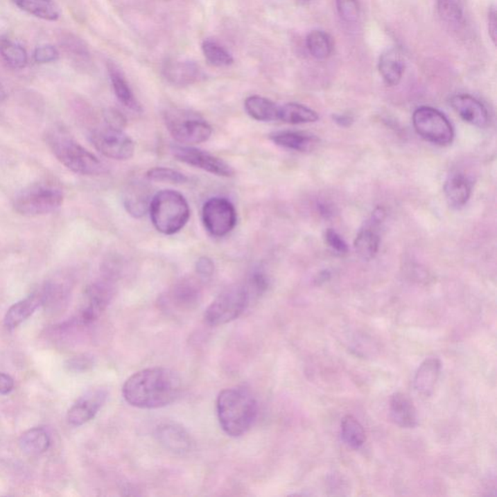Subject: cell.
<instances>
[{"label":"cell","instance_id":"5b68a950","mask_svg":"<svg viewBox=\"0 0 497 497\" xmlns=\"http://www.w3.org/2000/svg\"><path fill=\"white\" fill-rule=\"evenodd\" d=\"M64 200V193L58 186L36 183L21 191L14 200L13 206L20 215L37 217L59 209Z\"/></svg>","mask_w":497,"mask_h":497},{"label":"cell","instance_id":"5bb4252c","mask_svg":"<svg viewBox=\"0 0 497 497\" xmlns=\"http://www.w3.org/2000/svg\"><path fill=\"white\" fill-rule=\"evenodd\" d=\"M108 397L107 390L96 387L87 392L73 404L67 414L69 423L73 426H83L93 419Z\"/></svg>","mask_w":497,"mask_h":497},{"label":"cell","instance_id":"603a6c76","mask_svg":"<svg viewBox=\"0 0 497 497\" xmlns=\"http://www.w3.org/2000/svg\"><path fill=\"white\" fill-rule=\"evenodd\" d=\"M149 188L145 184L132 183L123 193V205L133 218H142L149 212L151 203Z\"/></svg>","mask_w":497,"mask_h":497},{"label":"cell","instance_id":"4fadbf2b","mask_svg":"<svg viewBox=\"0 0 497 497\" xmlns=\"http://www.w3.org/2000/svg\"><path fill=\"white\" fill-rule=\"evenodd\" d=\"M385 218L384 208H376L369 220L366 222L365 227L356 235L354 247L356 254L363 261H369L378 254L381 243L379 229Z\"/></svg>","mask_w":497,"mask_h":497},{"label":"cell","instance_id":"8fae6325","mask_svg":"<svg viewBox=\"0 0 497 497\" xmlns=\"http://www.w3.org/2000/svg\"><path fill=\"white\" fill-rule=\"evenodd\" d=\"M172 156L177 161L184 162L188 166L202 169L206 172L220 177H232L234 171L227 162L220 157L213 156L210 152L202 151L191 146H172Z\"/></svg>","mask_w":497,"mask_h":497},{"label":"cell","instance_id":"ee69618b","mask_svg":"<svg viewBox=\"0 0 497 497\" xmlns=\"http://www.w3.org/2000/svg\"><path fill=\"white\" fill-rule=\"evenodd\" d=\"M14 380L11 376L6 373H0V394L6 395L10 394L14 389Z\"/></svg>","mask_w":497,"mask_h":497},{"label":"cell","instance_id":"44dd1931","mask_svg":"<svg viewBox=\"0 0 497 497\" xmlns=\"http://www.w3.org/2000/svg\"><path fill=\"white\" fill-rule=\"evenodd\" d=\"M442 369V363L437 358H428L419 366L414 377V389L424 397L433 395L439 376Z\"/></svg>","mask_w":497,"mask_h":497},{"label":"cell","instance_id":"8d00e7d4","mask_svg":"<svg viewBox=\"0 0 497 497\" xmlns=\"http://www.w3.org/2000/svg\"><path fill=\"white\" fill-rule=\"evenodd\" d=\"M336 8L339 16L346 23H356L360 18L358 0H336Z\"/></svg>","mask_w":497,"mask_h":497},{"label":"cell","instance_id":"74e56055","mask_svg":"<svg viewBox=\"0 0 497 497\" xmlns=\"http://www.w3.org/2000/svg\"><path fill=\"white\" fill-rule=\"evenodd\" d=\"M269 286V281L266 274L263 270H256L252 274L250 277L249 284L247 287L250 293H254L256 297L263 295L268 290Z\"/></svg>","mask_w":497,"mask_h":497},{"label":"cell","instance_id":"ffe728a7","mask_svg":"<svg viewBox=\"0 0 497 497\" xmlns=\"http://www.w3.org/2000/svg\"><path fill=\"white\" fill-rule=\"evenodd\" d=\"M269 138L277 146L295 152H311L319 144V138L316 135L295 130L273 132Z\"/></svg>","mask_w":497,"mask_h":497},{"label":"cell","instance_id":"b9f144b4","mask_svg":"<svg viewBox=\"0 0 497 497\" xmlns=\"http://www.w3.org/2000/svg\"><path fill=\"white\" fill-rule=\"evenodd\" d=\"M104 120H105V125L109 127L119 128V130H123L127 125V119L123 115L120 111L116 110V109H109L104 113Z\"/></svg>","mask_w":497,"mask_h":497},{"label":"cell","instance_id":"484cf974","mask_svg":"<svg viewBox=\"0 0 497 497\" xmlns=\"http://www.w3.org/2000/svg\"><path fill=\"white\" fill-rule=\"evenodd\" d=\"M245 110L250 117L259 122H273L278 121L279 108L277 104L270 99L259 96H249L245 101Z\"/></svg>","mask_w":497,"mask_h":497},{"label":"cell","instance_id":"9a60e30c","mask_svg":"<svg viewBox=\"0 0 497 497\" xmlns=\"http://www.w3.org/2000/svg\"><path fill=\"white\" fill-rule=\"evenodd\" d=\"M201 280V279H200ZM200 280L186 277L177 282L167 293L166 304L177 311H190L200 304L202 295Z\"/></svg>","mask_w":497,"mask_h":497},{"label":"cell","instance_id":"4316f807","mask_svg":"<svg viewBox=\"0 0 497 497\" xmlns=\"http://www.w3.org/2000/svg\"><path fill=\"white\" fill-rule=\"evenodd\" d=\"M26 13L42 20L55 21L60 18V11L54 0H11Z\"/></svg>","mask_w":497,"mask_h":497},{"label":"cell","instance_id":"bcb514c9","mask_svg":"<svg viewBox=\"0 0 497 497\" xmlns=\"http://www.w3.org/2000/svg\"><path fill=\"white\" fill-rule=\"evenodd\" d=\"M335 121L337 123H340L341 125H349L351 122V118L348 116H336Z\"/></svg>","mask_w":497,"mask_h":497},{"label":"cell","instance_id":"cb8c5ba5","mask_svg":"<svg viewBox=\"0 0 497 497\" xmlns=\"http://www.w3.org/2000/svg\"><path fill=\"white\" fill-rule=\"evenodd\" d=\"M378 69L385 85L394 87L400 83L403 77L405 62L401 53L392 48L380 55Z\"/></svg>","mask_w":497,"mask_h":497},{"label":"cell","instance_id":"3957f363","mask_svg":"<svg viewBox=\"0 0 497 497\" xmlns=\"http://www.w3.org/2000/svg\"><path fill=\"white\" fill-rule=\"evenodd\" d=\"M46 141L59 162L74 173L87 176L105 173L103 162L64 130L60 128L50 130L46 135Z\"/></svg>","mask_w":497,"mask_h":497},{"label":"cell","instance_id":"6da1fadb","mask_svg":"<svg viewBox=\"0 0 497 497\" xmlns=\"http://www.w3.org/2000/svg\"><path fill=\"white\" fill-rule=\"evenodd\" d=\"M181 390V378L175 371L152 367L130 376L123 385V395L133 407L157 409L175 401Z\"/></svg>","mask_w":497,"mask_h":497},{"label":"cell","instance_id":"d6a6232c","mask_svg":"<svg viewBox=\"0 0 497 497\" xmlns=\"http://www.w3.org/2000/svg\"><path fill=\"white\" fill-rule=\"evenodd\" d=\"M341 436L344 442L351 448L358 450L365 443V429L360 421L351 416L347 415L341 421Z\"/></svg>","mask_w":497,"mask_h":497},{"label":"cell","instance_id":"d590c367","mask_svg":"<svg viewBox=\"0 0 497 497\" xmlns=\"http://www.w3.org/2000/svg\"><path fill=\"white\" fill-rule=\"evenodd\" d=\"M148 180L159 182V183L185 184L189 181L188 177L182 172L168 167H154L146 173Z\"/></svg>","mask_w":497,"mask_h":497},{"label":"cell","instance_id":"836d02e7","mask_svg":"<svg viewBox=\"0 0 497 497\" xmlns=\"http://www.w3.org/2000/svg\"><path fill=\"white\" fill-rule=\"evenodd\" d=\"M439 16L453 28H460L464 24V10L462 0H437Z\"/></svg>","mask_w":497,"mask_h":497},{"label":"cell","instance_id":"4dcf8cb0","mask_svg":"<svg viewBox=\"0 0 497 497\" xmlns=\"http://www.w3.org/2000/svg\"><path fill=\"white\" fill-rule=\"evenodd\" d=\"M0 55L11 69H23L28 64V53L25 48L8 37H0Z\"/></svg>","mask_w":497,"mask_h":497},{"label":"cell","instance_id":"d4e9b609","mask_svg":"<svg viewBox=\"0 0 497 497\" xmlns=\"http://www.w3.org/2000/svg\"><path fill=\"white\" fill-rule=\"evenodd\" d=\"M164 74L167 81L174 86L186 87L200 78L201 71L195 62H174L166 64Z\"/></svg>","mask_w":497,"mask_h":497},{"label":"cell","instance_id":"ac0fdd59","mask_svg":"<svg viewBox=\"0 0 497 497\" xmlns=\"http://www.w3.org/2000/svg\"><path fill=\"white\" fill-rule=\"evenodd\" d=\"M47 300L48 292L45 286L38 292L33 293V295H28L25 299H21V302H17L7 311L6 317H4V324H6L7 329L12 331V329L20 326L36 311L37 308L44 304Z\"/></svg>","mask_w":497,"mask_h":497},{"label":"cell","instance_id":"7c38bea8","mask_svg":"<svg viewBox=\"0 0 497 497\" xmlns=\"http://www.w3.org/2000/svg\"><path fill=\"white\" fill-rule=\"evenodd\" d=\"M113 284L108 277L96 281L87 288L78 322L89 324L101 316L113 297Z\"/></svg>","mask_w":497,"mask_h":497},{"label":"cell","instance_id":"7a4b0ae2","mask_svg":"<svg viewBox=\"0 0 497 497\" xmlns=\"http://www.w3.org/2000/svg\"><path fill=\"white\" fill-rule=\"evenodd\" d=\"M217 415L220 428L232 437L248 433L258 416V402L245 387H230L220 392Z\"/></svg>","mask_w":497,"mask_h":497},{"label":"cell","instance_id":"d6986e66","mask_svg":"<svg viewBox=\"0 0 497 497\" xmlns=\"http://www.w3.org/2000/svg\"><path fill=\"white\" fill-rule=\"evenodd\" d=\"M390 418L401 428H415L418 426V414L413 400L403 392H395L390 399Z\"/></svg>","mask_w":497,"mask_h":497},{"label":"cell","instance_id":"7dc6e473","mask_svg":"<svg viewBox=\"0 0 497 497\" xmlns=\"http://www.w3.org/2000/svg\"><path fill=\"white\" fill-rule=\"evenodd\" d=\"M7 98V94L6 89L3 88L1 84H0V101H6Z\"/></svg>","mask_w":497,"mask_h":497},{"label":"cell","instance_id":"1f68e13d","mask_svg":"<svg viewBox=\"0 0 497 497\" xmlns=\"http://www.w3.org/2000/svg\"><path fill=\"white\" fill-rule=\"evenodd\" d=\"M308 51L317 60L329 59L333 51V41L329 33L322 30H313L307 36Z\"/></svg>","mask_w":497,"mask_h":497},{"label":"cell","instance_id":"e0dca14e","mask_svg":"<svg viewBox=\"0 0 497 497\" xmlns=\"http://www.w3.org/2000/svg\"><path fill=\"white\" fill-rule=\"evenodd\" d=\"M451 106L464 122L479 128L489 125V115L481 101L469 94H457L450 101Z\"/></svg>","mask_w":497,"mask_h":497},{"label":"cell","instance_id":"2e32d148","mask_svg":"<svg viewBox=\"0 0 497 497\" xmlns=\"http://www.w3.org/2000/svg\"><path fill=\"white\" fill-rule=\"evenodd\" d=\"M156 437L167 450L175 453L191 452L193 447V438L183 426L174 421H164L156 428Z\"/></svg>","mask_w":497,"mask_h":497},{"label":"cell","instance_id":"60d3db41","mask_svg":"<svg viewBox=\"0 0 497 497\" xmlns=\"http://www.w3.org/2000/svg\"><path fill=\"white\" fill-rule=\"evenodd\" d=\"M196 274L201 280H207L212 277L215 271V264L212 259L207 256H202L196 261L195 264Z\"/></svg>","mask_w":497,"mask_h":497},{"label":"cell","instance_id":"277c9868","mask_svg":"<svg viewBox=\"0 0 497 497\" xmlns=\"http://www.w3.org/2000/svg\"><path fill=\"white\" fill-rule=\"evenodd\" d=\"M149 212L157 232L166 235L180 232L191 217L190 206L185 196L173 190L161 191L152 196Z\"/></svg>","mask_w":497,"mask_h":497},{"label":"cell","instance_id":"83f0119b","mask_svg":"<svg viewBox=\"0 0 497 497\" xmlns=\"http://www.w3.org/2000/svg\"><path fill=\"white\" fill-rule=\"evenodd\" d=\"M109 75H110L111 83L115 93L116 96L123 105L125 107L132 109L133 111L141 110V106L138 103L134 94H133L130 85L127 80L125 79L122 72L120 71L114 64L108 67Z\"/></svg>","mask_w":497,"mask_h":497},{"label":"cell","instance_id":"30bf717a","mask_svg":"<svg viewBox=\"0 0 497 497\" xmlns=\"http://www.w3.org/2000/svg\"><path fill=\"white\" fill-rule=\"evenodd\" d=\"M205 229L215 237H224L234 230L237 223L234 205L225 198H212L202 207Z\"/></svg>","mask_w":497,"mask_h":497},{"label":"cell","instance_id":"c3c4849f","mask_svg":"<svg viewBox=\"0 0 497 497\" xmlns=\"http://www.w3.org/2000/svg\"><path fill=\"white\" fill-rule=\"evenodd\" d=\"M307 1H310V0H307Z\"/></svg>","mask_w":497,"mask_h":497},{"label":"cell","instance_id":"ab89813d","mask_svg":"<svg viewBox=\"0 0 497 497\" xmlns=\"http://www.w3.org/2000/svg\"><path fill=\"white\" fill-rule=\"evenodd\" d=\"M324 238H326V244L329 245L334 252H336L337 254H345L348 253V244L346 243L345 240L342 238L341 235L339 234L338 232H336L335 230L331 229H327L326 235H324Z\"/></svg>","mask_w":497,"mask_h":497},{"label":"cell","instance_id":"f6af8a7d","mask_svg":"<svg viewBox=\"0 0 497 497\" xmlns=\"http://www.w3.org/2000/svg\"><path fill=\"white\" fill-rule=\"evenodd\" d=\"M489 33L491 35L492 41L496 42V12L492 9L489 14Z\"/></svg>","mask_w":497,"mask_h":497},{"label":"cell","instance_id":"ba28073f","mask_svg":"<svg viewBox=\"0 0 497 497\" xmlns=\"http://www.w3.org/2000/svg\"><path fill=\"white\" fill-rule=\"evenodd\" d=\"M412 122L419 137L438 146H448L455 137L452 123L437 109L429 106L416 109Z\"/></svg>","mask_w":497,"mask_h":497},{"label":"cell","instance_id":"7bdbcfd3","mask_svg":"<svg viewBox=\"0 0 497 497\" xmlns=\"http://www.w3.org/2000/svg\"><path fill=\"white\" fill-rule=\"evenodd\" d=\"M94 365V358L91 356L82 355L79 356H75L71 358L67 363V367L71 371H85L88 370Z\"/></svg>","mask_w":497,"mask_h":497},{"label":"cell","instance_id":"f35d334b","mask_svg":"<svg viewBox=\"0 0 497 497\" xmlns=\"http://www.w3.org/2000/svg\"><path fill=\"white\" fill-rule=\"evenodd\" d=\"M60 57L59 51L53 45H42L36 48L33 60L37 64H50L58 60Z\"/></svg>","mask_w":497,"mask_h":497},{"label":"cell","instance_id":"f546056e","mask_svg":"<svg viewBox=\"0 0 497 497\" xmlns=\"http://www.w3.org/2000/svg\"><path fill=\"white\" fill-rule=\"evenodd\" d=\"M19 444L24 453L33 457L48 451L51 445V438L45 428H35L23 433Z\"/></svg>","mask_w":497,"mask_h":497},{"label":"cell","instance_id":"e575fe53","mask_svg":"<svg viewBox=\"0 0 497 497\" xmlns=\"http://www.w3.org/2000/svg\"><path fill=\"white\" fill-rule=\"evenodd\" d=\"M202 51L205 59L214 67H229L234 64V58L229 52L214 40H205L202 44Z\"/></svg>","mask_w":497,"mask_h":497},{"label":"cell","instance_id":"7402d4cb","mask_svg":"<svg viewBox=\"0 0 497 497\" xmlns=\"http://www.w3.org/2000/svg\"><path fill=\"white\" fill-rule=\"evenodd\" d=\"M444 193L450 207L453 209H460L467 204L471 196V181L460 172L451 174L444 186Z\"/></svg>","mask_w":497,"mask_h":497},{"label":"cell","instance_id":"f1b7e54d","mask_svg":"<svg viewBox=\"0 0 497 497\" xmlns=\"http://www.w3.org/2000/svg\"><path fill=\"white\" fill-rule=\"evenodd\" d=\"M319 118L316 111L299 103H287L279 108L278 121L290 125L315 123Z\"/></svg>","mask_w":497,"mask_h":497},{"label":"cell","instance_id":"8992f818","mask_svg":"<svg viewBox=\"0 0 497 497\" xmlns=\"http://www.w3.org/2000/svg\"><path fill=\"white\" fill-rule=\"evenodd\" d=\"M251 298L248 287L232 285L225 288L211 303L204 314L205 322L209 326H218L229 324L243 314Z\"/></svg>","mask_w":497,"mask_h":497},{"label":"cell","instance_id":"52a82bcc","mask_svg":"<svg viewBox=\"0 0 497 497\" xmlns=\"http://www.w3.org/2000/svg\"><path fill=\"white\" fill-rule=\"evenodd\" d=\"M164 123L172 137L181 144H200L212 135V128L204 119L186 111H168L164 114Z\"/></svg>","mask_w":497,"mask_h":497},{"label":"cell","instance_id":"9c48e42d","mask_svg":"<svg viewBox=\"0 0 497 497\" xmlns=\"http://www.w3.org/2000/svg\"><path fill=\"white\" fill-rule=\"evenodd\" d=\"M91 141L94 148L103 156L116 161L132 159L135 152V144L123 130L107 125L94 128L91 133Z\"/></svg>","mask_w":497,"mask_h":497}]
</instances>
